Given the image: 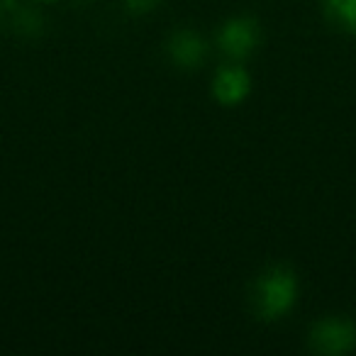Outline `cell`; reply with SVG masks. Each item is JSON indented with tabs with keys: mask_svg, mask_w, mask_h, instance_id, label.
Masks as SVG:
<instances>
[{
	"mask_svg": "<svg viewBox=\"0 0 356 356\" xmlns=\"http://www.w3.org/2000/svg\"><path fill=\"white\" fill-rule=\"evenodd\" d=\"M327 15L339 27L356 32V0H327Z\"/></svg>",
	"mask_w": 356,
	"mask_h": 356,
	"instance_id": "8992f818",
	"label": "cell"
},
{
	"mask_svg": "<svg viewBox=\"0 0 356 356\" xmlns=\"http://www.w3.org/2000/svg\"><path fill=\"white\" fill-rule=\"evenodd\" d=\"M249 93V74L239 64H227L213 81V95L222 105H237Z\"/></svg>",
	"mask_w": 356,
	"mask_h": 356,
	"instance_id": "5b68a950",
	"label": "cell"
},
{
	"mask_svg": "<svg viewBox=\"0 0 356 356\" xmlns=\"http://www.w3.org/2000/svg\"><path fill=\"white\" fill-rule=\"evenodd\" d=\"M356 327L346 320H325L312 330V349L322 354H341L354 349Z\"/></svg>",
	"mask_w": 356,
	"mask_h": 356,
	"instance_id": "3957f363",
	"label": "cell"
},
{
	"mask_svg": "<svg viewBox=\"0 0 356 356\" xmlns=\"http://www.w3.org/2000/svg\"><path fill=\"white\" fill-rule=\"evenodd\" d=\"M168 56L181 69H198L208 56V44L203 42V37L191 30L176 32L168 40Z\"/></svg>",
	"mask_w": 356,
	"mask_h": 356,
	"instance_id": "277c9868",
	"label": "cell"
},
{
	"mask_svg": "<svg viewBox=\"0 0 356 356\" xmlns=\"http://www.w3.org/2000/svg\"><path fill=\"white\" fill-rule=\"evenodd\" d=\"M296 291H298L296 276L288 268L281 266L268 268L254 283V296H252L254 310L264 320H276L283 312L291 310V305L296 302Z\"/></svg>",
	"mask_w": 356,
	"mask_h": 356,
	"instance_id": "6da1fadb",
	"label": "cell"
},
{
	"mask_svg": "<svg viewBox=\"0 0 356 356\" xmlns=\"http://www.w3.org/2000/svg\"><path fill=\"white\" fill-rule=\"evenodd\" d=\"M124 6L132 13H149L159 6V0H124Z\"/></svg>",
	"mask_w": 356,
	"mask_h": 356,
	"instance_id": "52a82bcc",
	"label": "cell"
},
{
	"mask_svg": "<svg viewBox=\"0 0 356 356\" xmlns=\"http://www.w3.org/2000/svg\"><path fill=\"white\" fill-rule=\"evenodd\" d=\"M0 8H3V6H0Z\"/></svg>",
	"mask_w": 356,
	"mask_h": 356,
	"instance_id": "ba28073f",
	"label": "cell"
},
{
	"mask_svg": "<svg viewBox=\"0 0 356 356\" xmlns=\"http://www.w3.org/2000/svg\"><path fill=\"white\" fill-rule=\"evenodd\" d=\"M220 49L229 56V59H244L249 56L259 44V25L247 17H237L229 20L227 25L220 30L218 35Z\"/></svg>",
	"mask_w": 356,
	"mask_h": 356,
	"instance_id": "7a4b0ae2",
	"label": "cell"
}]
</instances>
